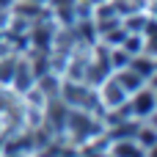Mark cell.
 <instances>
[{
	"instance_id": "cell-1",
	"label": "cell",
	"mask_w": 157,
	"mask_h": 157,
	"mask_svg": "<svg viewBox=\"0 0 157 157\" xmlns=\"http://www.w3.org/2000/svg\"><path fill=\"white\" fill-rule=\"evenodd\" d=\"M124 110H127V116L135 119V121H152V116H155V110H157L155 86L146 83V86H141L138 91H132V94L127 97V102H124Z\"/></svg>"
},
{
	"instance_id": "cell-2",
	"label": "cell",
	"mask_w": 157,
	"mask_h": 157,
	"mask_svg": "<svg viewBox=\"0 0 157 157\" xmlns=\"http://www.w3.org/2000/svg\"><path fill=\"white\" fill-rule=\"evenodd\" d=\"M94 94H97V102H99V110H102V113L121 110V108H124V102H127V91L113 80V75L102 77V80L94 86Z\"/></svg>"
},
{
	"instance_id": "cell-3",
	"label": "cell",
	"mask_w": 157,
	"mask_h": 157,
	"mask_svg": "<svg viewBox=\"0 0 157 157\" xmlns=\"http://www.w3.org/2000/svg\"><path fill=\"white\" fill-rule=\"evenodd\" d=\"M108 157H146V149L138 146L132 135L127 138H108Z\"/></svg>"
},
{
	"instance_id": "cell-4",
	"label": "cell",
	"mask_w": 157,
	"mask_h": 157,
	"mask_svg": "<svg viewBox=\"0 0 157 157\" xmlns=\"http://www.w3.org/2000/svg\"><path fill=\"white\" fill-rule=\"evenodd\" d=\"M110 75H113V80H116V83H119V86H121V88L127 91V97H130L132 91H138L141 86H146V83H149V80H144V77H141V75H138L135 69H130V66L113 69Z\"/></svg>"
},
{
	"instance_id": "cell-5",
	"label": "cell",
	"mask_w": 157,
	"mask_h": 157,
	"mask_svg": "<svg viewBox=\"0 0 157 157\" xmlns=\"http://www.w3.org/2000/svg\"><path fill=\"white\" fill-rule=\"evenodd\" d=\"M17 61H19V52L14 50H6L0 55V88H11V80H14V72H17Z\"/></svg>"
},
{
	"instance_id": "cell-6",
	"label": "cell",
	"mask_w": 157,
	"mask_h": 157,
	"mask_svg": "<svg viewBox=\"0 0 157 157\" xmlns=\"http://www.w3.org/2000/svg\"><path fill=\"white\" fill-rule=\"evenodd\" d=\"M0 157H28V155H25V152H8V149H3Z\"/></svg>"
},
{
	"instance_id": "cell-7",
	"label": "cell",
	"mask_w": 157,
	"mask_h": 157,
	"mask_svg": "<svg viewBox=\"0 0 157 157\" xmlns=\"http://www.w3.org/2000/svg\"><path fill=\"white\" fill-rule=\"evenodd\" d=\"M83 3H88V6L94 8V6H102V3H108V0H83Z\"/></svg>"
}]
</instances>
